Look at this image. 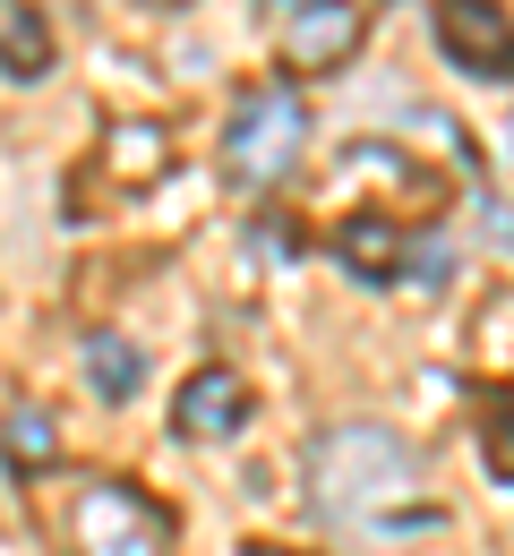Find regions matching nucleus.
Returning a JSON list of instances; mask_svg holds the SVG:
<instances>
[{
    "label": "nucleus",
    "instance_id": "obj_1",
    "mask_svg": "<svg viewBox=\"0 0 514 556\" xmlns=\"http://www.w3.org/2000/svg\"><path fill=\"white\" fill-rule=\"evenodd\" d=\"M309 488L335 522H412L421 514V463L394 428H326L309 454Z\"/></svg>",
    "mask_w": 514,
    "mask_h": 556
},
{
    "label": "nucleus",
    "instance_id": "obj_2",
    "mask_svg": "<svg viewBox=\"0 0 514 556\" xmlns=\"http://www.w3.org/2000/svg\"><path fill=\"white\" fill-rule=\"evenodd\" d=\"M300 146H309V103H300L292 86H258V94L231 112L223 163H231L240 189H275V180L300 163Z\"/></svg>",
    "mask_w": 514,
    "mask_h": 556
},
{
    "label": "nucleus",
    "instance_id": "obj_3",
    "mask_svg": "<svg viewBox=\"0 0 514 556\" xmlns=\"http://www.w3.org/2000/svg\"><path fill=\"white\" fill-rule=\"evenodd\" d=\"M77 548L86 556H172V531L138 488H86L77 496Z\"/></svg>",
    "mask_w": 514,
    "mask_h": 556
},
{
    "label": "nucleus",
    "instance_id": "obj_4",
    "mask_svg": "<svg viewBox=\"0 0 514 556\" xmlns=\"http://www.w3.org/2000/svg\"><path fill=\"white\" fill-rule=\"evenodd\" d=\"M438 52L463 77L514 86V17L498 0H438Z\"/></svg>",
    "mask_w": 514,
    "mask_h": 556
},
{
    "label": "nucleus",
    "instance_id": "obj_5",
    "mask_svg": "<svg viewBox=\"0 0 514 556\" xmlns=\"http://www.w3.org/2000/svg\"><path fill=\"white\" fill-rule=\"evenodd\" d=\"M361 52V9L352 0H300L284 17V61L292 70H343Z\"/></svg>",
    "mask_w": 514,
    "mask_h": 556
},
{
    "label": "nucleus",
    "instance_id": "obj_6",
    "mask_svg": "<svg viewBox=\"0 0 514 556\" xmlns=\"http://www.w3.org/2000/svg\"><path fill=\"white\" fill-rule=\"evenodd\" d=\"M172 419H180L189 437H231V428L249 419V386H240L231 368H198V377L180 386V412Z\"/></svg>",
    "mask_w": 514,
    "mask_h": 556
},
{
    "label": "nucleus",
    "instance_id": "obj_7",
    "mask_svg": "<svg viewBox=\"0 0 514 556\" xmlns=\"http://www.w3.org/2000/svg\"><path fill=\"white\" fill-rule=\"evenodd\" d=\"M0 70L17 77V86L52 70V35H43V17H35V9H17V0H0Z\"/></svg>",
    "mask_w": 514,
    "mask_h": 556
},
{
    "label": "nucleus",
    "instance_id": "obj_8",
    "mask_svg": "<svg viewBox=\"0 0 514 556\" xmlns=\"http://www.w3.org/2000/svg\"><path fill=\"white\" fill-rule=\"evenodd\" d=\"M103 163H112V180H129V189H147V180H163V163H172V138H163L154 121H129V129H112V146H103Z\"/></svg>",
    "mask_w": 514,
    "mask_h": 556
},
{
    "label": "nucleus",
    "instance_id": "obj_9",
    "mask_svg": "<svg viewBox=\"0 0 514 556\" xmlns=\"http://www.w3.org/2000/svg\"><path fill=\"white\" fill-rule=\"evenodd\" d=\"M0 445H9V471H52L61 463V428L43 412H9L0 419Z\"/></svg>",
    "mask_w": 514,
    "mask_h": 556
},
{
    "label": "nucleus",
    "instance_id": "obj_10",
    "mask_svg": "<svg viewBox=\"0 0 514 556\" xmlns=\"http://www.w3.org/2000/svg\"><path fill=\"white\" fill-rule=\"evenodd\" d=\"M394 257H403L394 223H377V214H352V223H343V266H352V275H394Z\"/></svg>",
    "mask_w": 514,
    "mask_h": 556
},
{
    "label": "nucleus",
    "instance_id": "obj_11",
    "mask_svg": "<svg viewBox=\"0 0 514 556\" xmlns=\"http://www.w3.org/2000/svg\"><path fill=\"white\" fill-rule=\"evenodd\" d=\"M86 386H95L103 403H129V394H138V351L129 343H95L86 351Z\"/></svg>",
    "mask_w": 514,
    "mask_h": 556
},
{
    "label": "nucleus",
    "instance_id": "obj_12",
    "mask_svg": "<svg viewBox=\"0 0 514 556\" xmlns=\"http://www.w3.org/2000/svg\"><path fill=\"white\" fill-rule=\"evenodd\" d=\"M489 471H498V480L514 488V412H498V419H489Z\"/></svg>",
    "mask_w": 514,
    "mask_h": 556
},
{
    "label": "nucleus",
    "instance_id": "obj_13",
    "mask_svg": "<svg viewBox=\"0 0 514 556\" xmlns=\"http://www.w3.org/2000/svg\"><path fill=\"white\" fill-rule=\"evenodd\" d=\"M266 9H284V17H292V9H300V0H266Z\"/></svg>",
    "mask_w": 514,
    "mask_h": 556
}]
</instances>
